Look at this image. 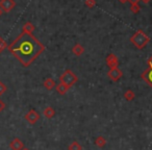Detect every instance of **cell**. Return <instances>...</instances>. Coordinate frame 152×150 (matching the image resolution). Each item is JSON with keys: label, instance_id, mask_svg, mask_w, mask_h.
<instances>
[{"label": "cell", "instance_id": "obj_1", "mask_svg": "<svg viewBox=\"0 0 152 150\" xmlns=\"http://www.w3.org/2000/svg\"><path fill=\"white\" fill-rule=\"evenodd\" d=\"M9 51L21 63L23 67H29L45 50V46L32 34L23 32L7 46Z\"/></svg>", "mask_w": 152, "mask_h": 150}, {"label": "cell", "instance_id": "obj_2", "mask_svg": "<svg viewBox=\"0 0 152 150\" xmlns=\"http://www.w3.org/2000/svg\"><path fill=\"white\" fill-rule=\"evenodd\" d=\"M130 42L132 43L133 46H135L137 49H144L147 44L150 42V38L143 31L142 29L137 30L135 34H133L130 38Z\"/></svg>", "mask_w": 152, "mask_h": 150}, {"label": "cell", "instance_id": "obj_3", "mask_svg": "<svg viewBox=\"0 0 152 150\" xmlns=\"http://www.w3.org/2000/svg\"><path fill=\"white\" fill-rule=\"evenodd\" d=\"M77 81H78L77 76H76L75 74L69 69L66 70L61 76H59V83H65V85L68 86L69 88H71L72 86H74Z\"/></svg>", "mask_w": 152, "mask_h": 150}, {"label": "cell", "instance_id": "obj_4", "mask_svg": "<svg viewBox=\"0 0 152 150\" xmlns=\"http://www.w3.org/2000/svg\"><path fill=\"white\" fill-rule=\"evenodd\" d=\"M24 118H25V120L27 121L29 124L34 125V124H36L39 120H40L41 117H40V114H39L36 110L31 108V110H28V113L24 116Z\"/></svg>", "mask_w": 152, "mask_h": 150}, {"label": "cell", "instance_id": "obj_5", "mask_svg": "<svg viewBox=\"0 0 152 150\" xmlns=\"http://www.w3.org/2000/svg\"><path fill=\"white\" fill-rule=\"evenodd\" d=\"M15 7L16 3L14 0H0V10L4 13H10Z\"/></svg>", "mask_w": 152, "mask_h": 150}, {"label": "cell", "instance_id": "obj_6", "mask_svg": "<svg viewBox=\"0 0 152 150\" xmlns=\"http://www.w3.org/2000/svg\"><path fill=\"white\" fill-rule=\"evenodd\" d=\"M107 76L110 80L118 81L123 76V72L119 68H113V69H110V71L107 73Z\"/></svg>", "mask_w": 152, "mask_h": 150}, {"label": "cell", "instance_id": "obj_7", "mask_svg": "<svg viewBox=\"0 0 152 150\" xmlns=\"http://www.w3.org/2000/svg\"><path fill=\"white\" fill-rule=\"evenodd\" d=\"M105 61H106V65L110 67V69H113V68H118V66H119L118 57H117L114 53L108 54L105 59Z\"/></svg>", "mask_w": 152, "mask_h": 150}, {"label": "cell", "instance_id": "obj_8", "mask_svg": "<svg viewBox=\"0 0 152 150\" xmlns=\"http://www.w3.org/2000/svg\"><path fill=\"white\" fill-rule=\"evenodd\" d=\"M10 148H11L12 150H22L24 148V143L19 138H15V139L10 143Z\"/></svg>", "mask_w": 152, "mask_h": 150}, {"label": "cell", "instance_id": "obj_9", "mask_svg": "<svg viewBox=\"0 0 152 150\" xmlns=\"http://www.w3.org/2000/svg\"><path fill=\"white\" fill-rule=\"evenodd\" d=\"M142 78L152 88V69L151 68H147V69L142 73Z\"/></svg>", "mask_w": 152, "mask_h": 150}, {"label": "cell", "instance_id": "obj_10", "mask_svg": "<svg viewBox=\"0 0 152 150\" xmlns=\"http://www.w3.org/2000/svg\"><path fill=\"white\" fill-rule=\"evenodd\" d=\"M55 89H56V92L59 94V95H65V94L67 93L68 91H69L70 88L68 87V86H66L65 83H59L58 85L55 87Z\"/></svg>", "mask_w": 152, "mask_h": 150}, {"label": "cell", "instance_id": "obj_11", "mask_svg": "<svg viewBox=\"0 0 152 150\" xmlns=\"http://www.w3.org/2000/svg\"><path fill=\"white\" fill-rule=\"evenodd\" d=\"M72 52H73L76 56H80V55L85 52V48H83L79 43H77V44L74 45L73 48H72Z\"/></svg>", "mask_w": 152, "mask_h": 150}, {"label": "cell", "instance_id": "obj_12", "mask_svg": "<svg viewBox=\"0 0 152 150\" xmlns=\"http://www.w3.org/2000/svg\"><path fill=\"white\" fill-rule=\"evenodd\" d=\"M34 28L36 27H34V25L31 22H26V23H24L23 27H22V31L26 32V34H32Z\"/></svg>", "mask_w": 152, "mask_h": 150}, {"label": "cell", "instance_id": "obj_13", "mask_svg": "<svg viewBox=\"0 0 152 150\" xmlns=\"http://www.w3.org/2000/svg\"><path fill=\"white\" fill-rule=\"evenodd\" d=\"M43 85H44V87L46 88L48 91H51L53 88H55V81H54V79H52V78H46L44 80V83H43Z\"/></svg>", "mask_w": 152, "mask_h": 150}, {"label": "cell", "instance_id": "obj_14", "mask_svg": "<svg viewBox=\"0 0 152 150\" xmlns=\"http://www.w3.org/2000/svg\"><path fill=\"white\" fill-rule=\"evenodd\" d=\"M94 143H95V145L97 146V147L103 148L104 146L106 145V139H105V138L102 137V135H99V137H97V138L95 139Z\"/></svg>", "mask_w": 152, "mask_h": 150}, {"label": "cell", "instance_id": "obj_15", "mask_svg": "<svg viewBox=\"0 0 152 150\" xmlns=\"http://www.w3.org/2000/svg\"><path fill=\"white\" fill-rule=\"evenodd\" d=\"M43 115H44L47 119H51V118H53V117H54L55 110H53L51 106H47V108L44 110V112H43Z\"/></svg>", "mask_w": 152, "mask_h": 150}, {"label": "cell", "instance_id": "obj_16", "mask_svg": "<svg viewBox=\"0 0 152 150\" xmlns=\"http://www.w3.org/2000/svg\"><path fill=\"white\" fill-rule=\"evenodd\" d=\"M68 150H83V146L77 141H74L68 146Z\"/></svg>", "mask_w": 152, "mask_h": 150}, {"label": "cell", "instance_id": "obj_17", "mask_svg": "<svg viewBox=\"0 0 152 150\" xmlns=\"http://www.w3.org/2000/svg\"><path fill=\"white\" fill-rule=\"evenodd\" d=\"M134 93H133L132 90H127L126 92L124 93V98L125 100H127V101H132L133 99H134Z\"/></svg>", "mask_w": 152, "mask_h": 150}, {"label": "cell", "instance_id": "obj_18", "mask_svg": "<svg viewBox=\"0 0 152 150\" xmlns=\"http://www.w3.org/2000/svg\"><path fill=\"white\" fill-rule=\"evenodd\" d=\"M7 48V43H5V41L0 37V54H1V53L3 52V50H5Z\"/></svg>", "mask_w": 152, "mask_h": 150}, {"label": "cell", "instance_id": "obj_19", "mask_svg": "<svg viewBox=\"0 0 152 150\" xmlns=\"http://www.w3.org/2000/svg\"><path fill=\"white\" fill-rule=\"evenodd\" d=\"M130 11L132 12L133 14H139L140 11H141V7L139 4H134L130 7Z\"/></svg>", "mask_w": 152, "mask_h": 150}, {"label": "cell", "instance_id": "obj_20", "mask_svg": "<svg viewBox=\"0 0 152 150\" xmlns=\"http://www.w3.org/2000/svg\"><path fill=\"white\" fill-rule=\"evenodd\" d=\"M85 4L87 5L88 7L92 9V7H94L96 5V1H95V0H86V1H85Z\"/></svg>", "mask_w": 152, "mask_h": 150}, {"label": "cell", "instance_id": "obj_21", "mask_svg": "<svg viewBox=\"0 0 152 150\" xmlns=\"http://www.w3.org/2000/svg\"><path fill=\"white\" fill-rule=\"evenodd\" d=\"M7 86H5L4 83H2V81H0V96L3 95V94L7 92Z\"/></svg>", "mask_w": 152, "mask_h": 150}, {"label": "cell", "instance_id": "obj_22", "mask_svg": "<svg viewBox=\"0 0 152 150\" xmlns=\"http://www.w3.org/2000/svg\"><path fill=\"white\" fill-rule=\"evenodd\" d=\"M4 108H5V103L2 101V100L0 99V113L2 112V110H4Z\"/></svg>", "mask_w": 152, "mask_h": 150}, {"label": "cell", "instance_id": "obj_23", "mask_svg": "<svg viewBox=\"0 0 152 150\" xmlns=\"http://www.w3.org/2000/svg\"><path fill=\"white\" fill-rule=\"evenodd\" d=\"M141 0H128V2L131 3V5H134V4H139V2Z\"/></svg>", "mask_w": 152, "mask_h": 150}, {"label": "cell", "instance_id": "obj_24", "mask_svg": "<svg viewBox=\"0 0 152 150\" xmlns=\"http://www.w3.org/2000/svg\"><path fill=\"white\" fill-rule=\"evenodd\" d=\"M147 63H148V68H151V69H152V55L150 56V59H148Z\"/></svg>", "mask_w": 152, "mask_h": 150}, {"label": "cell", "instance_id": "obj_25", "mask_svg": "<svg viewBox=\"0 0 152 150\" xmlns=\"http://www.w3.org/2000/svg\"><path fill=\"white\" fill-rule=\"evenodd\" d=\"M141 1L144 3V4H148V3H149L150 1H151V0H141Z\"/></svg>", "mask_w": 152, "mask_h": 150}, {"label": "cell", "instance_id": "obj_26", "mask_svg": "<svg viewBox=\"0 0 152 150\" xmlns=\"http://www.w3.org/2000/svg\"><path fill=\"white\" fill-rule=\"evenodd\" d=\"M118 1H119V2H121V3H126L128 0H118Z\"/></svg>", "mask_w": 152, "mask_h": 150}, {"label": "cell", "instance_id": "obj_27", "mask_svg": "<svg viewBox=\"0 0 152 150\" xmlns=\"http://www.w3.org/2000/svg\"><path fill=\"white\" fill-rule=\"evenodd\" d=\"M22 150H30V149H28V148H26V147H24V148H23V149H22Z\"/></svg>", "mask_w": 152, "mask_h": 150}, {"label": "cell", "instance_id": "obj_28", "mask_svg": "<svg viewBox=\"0 0 152 150\" xmlns=\"http://www.w3.org/2000/svg\"><path fill=\"white\" fill-rule=\"evenodd\" d=\"M1 14H2V11H1V10H0V16H1Z\"/></svg>", "mask_w": 152, "mask_h": 150}]
</instances>
